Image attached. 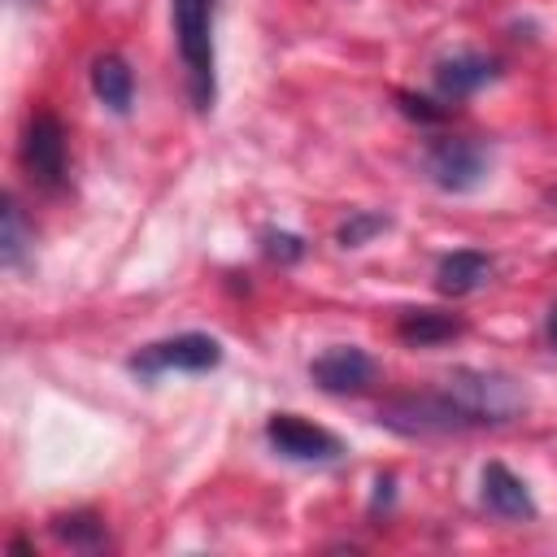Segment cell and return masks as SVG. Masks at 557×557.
I'll use <instances>...</instances> for the list:
<instances>
[{"mask_svg": "<svg viewBox=\"0 0 557 557\" xmlns=\"http://www.w3.org/2000/svg\"><path fill=\"white\" fill-rule=\"evenodd\" d=\"M444 392L474 418V426H505L527 409V392L500 370L461 366L444 379Z\"/></svg>", "mask_w": 557, "mask_h": 557, "instance_id": "cell-1", "label": "cell"}, {"mask_svg": "<svg viewBox=\"0 0 557 557\" xmlns=\"http://www.w3.org/2000/svg\"><path fill=\"white\" fill-rule=\"evenodd\" d=\"M379 426L396 431V435H461L474 431V418L440 387V392H405V396H387L379 405Z\"/></svg>", "mask_w": 557, "mask_h": 557, "instance_id": "cell-2", "label": "cell"}, {"mask_svg": "<svg viewBox=\"0 0 557 557\" xmlns=\"http://www.w3.org/2000/svg\"><path fill=\"white\" fill-rule=\"evenodd\" d=\"M174 44L187 65L191 100L200 113L213 109V0H174Z\"/></svg>", "mask_w": 557, "mask_h": 557, "instance_id": "cell-3", "label": "cell"}, {"mask_svg": "<svg viewBox=\"0 0 557 557\" xmlns=\"http://www.w3.org/2000/svg\"><path fill=\"white\" fill-rule=\"evenodd\" d=\"M426 178L440 187V191H474L483 178H487V148L479 139H466V135H440L426 144Z\"/></svg>", "mask_w": 557, "mask_h": 557, "instance_id": "cell-4", "label": "cell"}, {"mask_svg": "<svg viewBox=\"0 0 557 557\" xmlns=\"http://www.w3.org/2000/svg\"><path fill=\"white\" fill-rule=\"evenodd\" d=\"M222 361V344L213 335H200V331H187V335H174V339H157L148 348H139L126 366L144 379L152 374H170V370H183V374H205Z\"/></svg>", "mask_w": 557, "mask_h": 557, "instance_id": "cell-5", "label": "cell"}, {"mask_svg": "<svg viewBox=\"0 0 557 557\" xmlns=\"http://www.w3.org/2000/svg\"><path fill=\"white\" fill-rule=\"evenodd\" d=\"M22 165H26L30 183H39L48 191H57L65 183L70 152H65V126L57 113H48V109L30 113L26 135H22Z\"/></svg>", "mask_w": 557, "mask_h": 557, "instance_id": "cell-6", "label": "cell"}, {"mask_svg": "<svg viewBox=\"0 0 557 557\" xmlns=\"http://www.w3.org/2000/svg\"><path fill=\"white\" fill-rule=\"evenodd\" d=\"M309 379L331 396H357L379 379V361L366 348L335 344V348H326L309 361Z\"/></svg>", "mask_w": 557, "mask_h": 557, "instance_id": "cell-7", "label": "cell"}, {"mask_svg": "<svg viewBox=\"0 0 557 557\" xmlns=\"http://www.w3.org/2000/svg\"><path fill=\"white\" fill-rule=\"evenodd\" d=\"M265 440L287 461H335L344 453L339 435H331L326 426H313V422H305L296 413H274L265 422Z\"/></svg>", "mask_w": 557, "mask_h": 557, "instance_id": "cell-8", "label": "cell"}, {"mask_svg": "<svg viewBox=\"0 0 557 557\" xmlns=\"http://www.w3.org/2000/svg\"><path fill=\"white\" fill-rule=\"evenodd\" d=\"M479 500L487 505V513L505 518V522H531L535 518V500L527 492V483L500 466V461H487L483 474H479Z\"/></svg>", "mask_w": 557, "mask_h": 557, "instance_id": "cell-9", "label": "cell"}, {"mask_svg": "<svg viewBox=\"0 0 557 557\" xmlns=\"http://www.w3.org/2000/svg\"><path fill=\"white\" fill-rule=\"evenodd\" d=\"M496 74H500L496 57H487V52H457V57H444L435 65V87H440V96L461 100V96L487 87Z\"/></svg>", "mask_w": 557, "mask_h": 557, "instance_id": "cell-10", "label": "cell"}, {"mask_svg": "<svg viewBox=\"0 0 557 557\" xmlns=\"http://www.w3.org/2000/svg\"><path fill=\"white\" fill-rule=\"evenodd\" d=\"M496 274V261L479 248H457V252H444L440 265H435V287L444 296H470L479 287H487Z\"/></svg>", "mask_w": 557, "mask_h": 557, "instance_id": "cell-11", "label": "cell"}, {"mask_svg": "<svg viewBox=\"0 0 557 557\" xmlns=\"http://www.w3.org/2000/svg\"><path fill=\"white\" fill-rule=\"evenodd\" d=\"M461 331H466V322L453 318V313H440V309H405L396 318V335L409 348H435L444 339H457Z\"/></svg>", "mask_w": 557, "mask_h": 557, "instance_id": "cell-12", "label": "cell"}, {"mask_svg": "<svg viewBox=\"0 0 557 557\" xmlns=\"http://www.w3.org/2000/svg\"><path fill=\"white\" fill-rule=\"evenodd\" d=\"M91 91H96V100H100L104 109L126 113L131 100H135V74H131V65H126L117 52L96 57V61H91Z\"/></svg>", "mask_w": 557, "mask_h": 557, "instance_id": "cell-13", "label": "cell"}, {"mask_svg": "<svg viewBox=\"0 0 557 557\" xmlns=\"http://www.w3.org/2000/svg\"><path fill=\"white\" fill-rule=\"evenodd\" d=\"M52 535H57L61 544H70V548H83V553H96V548H104V544H109L104 522H100L96 513H87V509L52 518Z\"/></svg>", "mask_w": 557, "mask_h": 557, "instance_id": "cell-14", "label": "cell"}, {"mask_svg": "<svg viewBox=\"0 0 557 557\" xmlns=\"http://www.w3.org/2000/svg\"><path fill=\"white\" fill-rule=\"evenodd\" d=\"M26 248H30V231H26L22 205H17L13 196H4V205H0V261H4L9 270L22 265Z\"/></svg>", "mask_w": 557, "mask_h": 557, "instance_id": "cell-15", "label": "cell"}, {"mask_svg": "<svg viewBox=\"0 0 557 557\" xmlns=\"http://www.w3.org/2000/svg\"><path fill=\"white\" fill-rule=\"evenodd\" d=\"M387 226H392L387 213H379V209H357V213H348V218L339 222L335 244H339V248H361V244H370L374 235H383Z\"/></svg>", "mask_w": 557, "mask_h": 557, "instance_id": "cell-16", "label": "cell"}, {"mask_svg": "<svg viewBox=\"0 0 557 557\" xmlns=\"http://www.w3.org/2000/svg\"><path fill=\"white\" fill-rule=\"evenodd\" d=\"M261 252H265L270 261L292 265V261H300V257H305V239H300V235H292V231H265V235H261Z\"/></svg>", "mask_w": 557, "mask_h": 557, "instance_id": "cell-17", "label": "cell"}, {"mask_svg": "<svg viewBox=\"0 0 557 557\" xmlns=\"http://www.w3.org/2000/svg\"><path fill=\"white\" fill-rule=\"evenodd\" d=\"M396 104L413 122H444L448 117V109H440V104H431L426 96H413V91H396Z\"/></svg>", "mask_w": 557, "mask_h": 557, "instance_id": "cell-18", "label": "cell"}, {"mask_svg": "<svg viewBox=\"0 0 557 557\" xmlns=\"http://www.w3.org/2000/svg\"><path fill=\"white\" fill-rule=\"evenodd\" d=\"M544 331H548V344H553V348H557V305H553V309H548V326H544Z\"/></svg>", "mask_w": 557, "mask_h": 557, "instance_id": "cell-19", "label": "cell"}, {"mask_svg": "<svg viewBox=\"0 0 557 557\" xmlns=\"http://www.w3.org/2000/svg\"><path fill=\"white\" fill-rule=\"evenodd\" d=\"M544 205H553V209H557V187H548V191H544Z\"/></svg>", "mask_w": 557, "mask_h": 557, "instance_id": "cell-20", "label": "cell"}]
</instances>
